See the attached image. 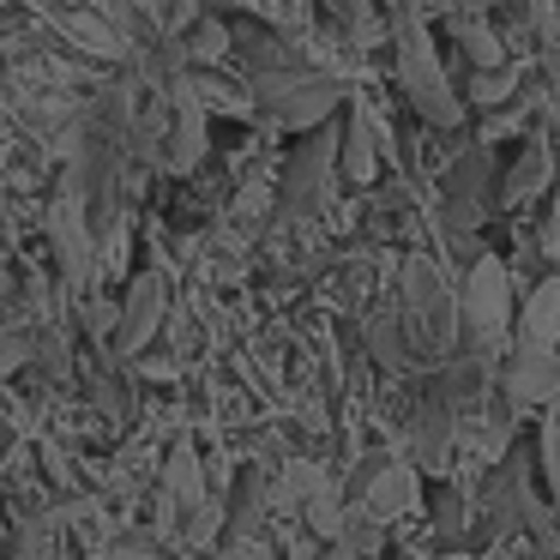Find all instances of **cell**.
<instances>
[{"mask_svg": "<svg viewBox=\"0 0 560 560\" xmlns=\"http://www.w3.org/2000/svg\"><path fill=\"white\" fill-rule=\"evenodd\" d=\"M392 307H398V338L410 362H452L458 355V278L440 259H404Z\"/></svg>", "mask_w": 560, "mask_h": 560, "instance_id": "cell-1", "label": "cell"}, {"mask_svg": "<svg viewBox=\"0 0 560 560\" xmlns=\"http://www.w3.org/2000/svg\"><path fill=\"white\" fill-rule=\"evenodd\" d=\"M254 91V109L266 115L271 127L283 133H307V127H326L331 115L343 109V79L326 73L314 61H295V67H278V73H259L247 79Z\"/></svg>", "mask_w": 560, "mask_h": 560, "instance_id": "cell-2", "label": "cell"}, {"mask_svg": "<svg viewBox=\"0 0 560 560\" xmlns=\"http://www.w3.org/2000/svg\"><path fill=\"white\" fill-rule=\"evenodd\" d=\"M512 266L500 254H476L470 266L458 271V338H470V355H494L506 350L512 338Z\"/></svg>", "mask_w": 560, "mask_h": 560, "instance_id": "cell-3", "label": "cell"}, {"mask_svg": "<svg viewBox=\"0 0 560 560\" xmlns=\"http://www.w3.org/2000/svg\"><path fill=\"white\" fill-rule=\"evenodd\" d=\"M392 43H398V85L404 97H410V109L422 115L428 127H440V133H452V127L464 121V103L458 91H452L446 67L434 61V49H428V31H422V13H392Z\"/></svg>", "mask_w": 560, "mask_h": 560, "instance_id": "cell-4", "label": "cell"}, {"mask_svg": "<svg viewBox=\"0 0 560 560\" xmlns=\"http://www.w3.org/2000/svg\"><path fill=\"white\" fill-rule=\"evenodd\" d=\"M163 319H170V278H163V271H139L127 302L115 307L109 350L115 355H145L151 343L163 338Z\"/></svg>", "mask_w": 560, "mask_h": 560, "instance_id": "cell-5", "label": "cell"}, {"mask_svg": "<svg viewBox=\"0 0 560 560\" xmlns=\"http://www.w3.org/2000/svg\"><path fill=\"white\" fill-rule=\"evenodd\" d=\"M500 398L512 416L524 410H548L560 392V350H530V343H506V362H500Z\"/></svg>", "mask_w": 560, "mask_h": 560, "instance_id": "cell-6", "label": "cell"}, {"mask_svg": "<svg viewBox=\"0 0 560 560\" xmlns=\"http://www.w3.org/2000/svg\"><path fill=\"white\" fill-rule=\"evenodd\" d=\"M560 175V158H555V139L548 133H524V151L512 158L506 182H500V206L506 211H524L530 199H542Z\"/></svg>", "mask_w": 560, "mask_h": 560, "instance_id": "cell-7", "label": "cell"}, {"mask_svg": "<svg viewBox=\"0 0 560 560\" xmlns=\"http://www.w3.org/2000/svg\"><path fill=\"white\" fill-rule=\"evenodd\" d=\"M380 158H386V133H380V121L362 109V103H350L343 133H338V175L350 187H368L380 175Z\"/></svg>", "mask_w": 560, "mask_h": 560, "instance_id": "cell-8", "label": "cell"}, {"mask_svg": "<svg viewBox=\"0 0 560 560\" xmlns=\"http://www.w3.org/2000/svg\"><path fill=\"white\" fill-rule=\"evenodd\" d=\"M506 343H530V350H560V271H542V278L524 290V307L512 319Z\"/></svg>", "mask_w": 560, "mask_h": 560, "instance_id": "cell-9", "label": "cell"}, {"mask_svg": "<svg viewBox=\"0 0 560 560\" xmlns=\"http://www.w3.org/2000/svg\"><path fill=\"white\" fill-rule=\"evenodd\" d=\"M151 158L170 175H194L199 163H206V109H199V103H175V115H170V127H163Z\"/></svg>", "mask_w": 560, "mask_h": 560, "instance_id": "cell-10", "label": "cell"}, {"mask_svg": "<svg viewBox=\"0 0 560 560\" xmlns=\"http://www.w3.org/2000/svg\"><path fill=\"white\" fill-rule=\"evenodd\" d=\"M355 500H362V506L374 512L380 524H398L404 512H416V500H422V482H416V470H410V464L386 458L374 476H368V488H362Z\"/></svg>", "mask_w": 560, "mask_h": 560, "instance_id": "cell-11", "label": "cell"}, {"mask_svg": "<svg viewBox=\"0 0 560 560\" xmlns=\"http://www.w3.org/2000/svg\"><path fill=\"white\" fill-rule=\"evenodd\" d=\"M271 512H278V482L266 470H247L235 482L230 506H223V530H242V536H266Z\"/></svg>", "mask_w": 560, "mask_h": 560, "instance_id": "cell-12", "label": "cell"}, {"mask_svg": "<svg viewBox=\"0 0 560 560\" xmlns=\"http://www.w3.org/2000/svg\"><path fill=\"white\" fill-rule=\"evenodd\" d=\"M331 542H343L350 555H362V560H380V555H386V524H380L374 512L362 506V500H350V506H343V518H338V536H331Z\"/></svg>", "mask_w": 560, "mask_h": 560, "instance_id": "cell-13", "label": "cell"}, {"mask_svg": "<svg viewBox=\"0 0 560 560\" xmlns=\"http://www.w3.org/2000/svg\"><path fill=\"white\" fill-rule=\"evenodd\" d=\"M175 43H182V55H187V61H199V67H223V61H230V31H223L218 19H206V13H199Z\"/></svg>", "mask_w": 560, "mask_h": 560, "instance_id": "cell-14", "label": "cell"}, {"mask_svg": "<svg viewBox=\"0 0 560 560\" xmlns=\"http://www.w3.org/2000/svg\"><path fill=\"white\" fill-rule=\"evenodd\" d=\"M295 518H302L307 530L319 536V542H331V536H338V518H343V494H338V482H319L314 494H307L302 506H295Z\"/></svg>", "mask_w": 560, "mask_h": 560, "instance_id": "cell-15", "label": "cell"}, {"mask_svg": "<svg viewBox=\"0 0 560 560\" xmlns=\"http://www.w3.org/2000/svg\"><path fill=\"white\" fill-rule=\"evenodd\" d=\"M518 67H506V61H500V67H476V79H470V103H476V109H500V103H512V97H518Z\"/></svg>", "mask_w": 560, "mask_h": 560, "instance_id": "cell-16", "label": "cell"}, {"mask_svg": "<svg viewBox=\"0 0 560 560\" xmlns=\"http://www.w3.org/2000/svg\"><path fill=\"white\" fill-rule=\"evenodd\" d=\"M97 560H163L151 530H109V542L97 548Z\"/></svg>", "mask_w": 560, "mask_h": 560, "instance_id": "cell-17", "label": "cell"}, {"mask_svg": "<svg viewBox=\"0 0 560 560\" xmlns=\"http://www.w3.org/2000/svg\"><path fill=\"white\" fill-rule=\"evenodd\" d=\"M536 452H542L548 500H555V512H560V416H548V410H542V440H536Z\"/></svg>", "mask_w": 560, "mask_h": 560, "instance_id": "cell-18", "label": "cell"}, {"mask_svg": "<svg viewBox=\"0 0 560 560\" xmlns=\"http://www.w3.org/2000/svg\"><path fill=\"white\" fill-rule=\"evenodd\" d=\"M211 560H278V555H271L266 536H242V530H230L218 548H211Z\"/></svg>", "mask_w": 560, "mask_h": 560, "instance_id": "cell-19", "label": "cell"}, {"mask_svg": "<svg viewBox=\"0 0 560 560\" xmlns=\"http://www.w3.org/2000/svg\"><path fill=\"white\" fill-rule=\"evenodd\" d=\"M31 362V331L25 326H0V380L19 374Z\"/></svg>", "mask_w": 560, "mask_h": 560, "instance_id": "cell-20", "label": "cell"}, {"mask_svg": "<svg viewBox=\"0 0 560 560\" xmlns=\"http://www.w3.org/2000/svg\"><path fill=\"white\" fill-rule=\"evenodd\" d=\"M79 319H85V331L109 338V331H115V302H103V295H85V302H79Z\"/></svg>", "mask_w": 560, "mask_h": 560, "instance_id": "cell-21", "label": "cell"}, {"mask_svg": "<svg viewBox=\"0 0 560 560\" xmlns=\"http://www.w3.org/2000/svg\"><path fill=\"white\" fill-rule=\"evenodd\" d=\"M548 223H542V235H536V242H542V254L548 259H560V175H555V187H548Z\"/></svg>", "mask_w": 560, "mask_h": 560, "instance_id": "cell-22", "label": "cell"}, {"mask_svg": "<svg viewBox=\"0 0 560 560\" xmlns=\"http://www.w3.org/2000/svg\"><path fill=\"white\" fill-rule=\"evenodd\" d=\"M187 560H206V555H187Z\"/></svg>", "mask_w": 560, "mask_h": 560, "instance_id": "cell-23", "label": "cell"}]
</instances>
